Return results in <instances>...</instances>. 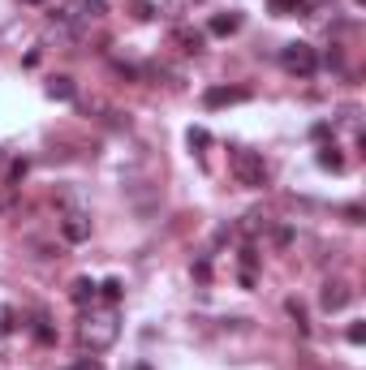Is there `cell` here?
I'll return each instance as SVG.
<instances>
[{
	"mask_svg": "<svg viewBox=\"0 0 366 370\" xmlns=\"http://www.w3.org/2000/svg\"><path fill=\"white\" fill-rule=\"evenodd\" d=\"M250 100V91L246 86H211L207 95H203V104L207 108H224V104H246Z\"/></svg>",
	"mask_w": 366,
	"mask_h": 370,
	"instance_id": "cell-6",
	"label": "cell"
},
{
	"mask_svg": "<svg viewBox=\"0 0 366 370\" xmlns=\"http://www.w3.org/2000/svg\"><path fill=\"white\" fill-rule=\"evenodd\" d=\"M35 336H39L43 344H52V340H56V332H52V327H47V318H43V314L35 318Z\"/></svg>",
	"mask_w": 366,
	"mask_h": 370,
	"instance_id": "cell-14",
	"label": "cell"
},
{
	"mask_svg": "<svg viewBox=\"0 0 366 370\" xmlns=\"http://www.w3.org/2000/svg\"><path fill=\"white\" fill-rule=\"evenodd\" d=\"M69 370H104V366H100V362H95V357H82V362H73Z\"/></svg>",
	"mask_w": 366,
	"mask_h": 370,
	"instance_id": "cell-19",
	"label": "cell"
},
{
	"mask_svg": "<svg viewBox=\"0 0 366 370\" xmlns=\"http://www.w3.org/2000/svg\"><path fill=\"white\" fill-rule=\"evenodd\" d=\"M134 370H151V366H134Z\"/></svg>",
	"mask_w": 366,
	"mask_h": 370,
	"instance_id": "cell-21",
	"label": "cell"
},
{
	"mask_svg": "<svg viewBox=\"0 0 366 370\" xmlns=\"http://www.w3.org/2000/svg\"><path fill=\"white\" fill-rule=\"evenodd\" d=\"M237 26H241L237 13H215V17H211V35H233Z\"/></svg>",
	"mask_w": 366,
	"mask_h": 370,
	"instance_id": "cell-12",
	"label": "cell"
},
{
	"mask_svg": "<svg viewBox=\"0 0 366 370\" xmlns=\"http://www.w3.org/2000/svg\"><path fill=\"white\" fill-rule=\"evenodd\" d=\"M134 9H138V17L146 22V17H155V9H151V0H134Z\"/></svg>",
	"mask_w": 366,
	"mask_h": 370,
	"instance_id": "cell-18",
	"label": "cell"
},
{
	"mask_svg": "<svg viewBox=\"0 0 366 370\" xmlns=\"http://www.w3.org/2000/svg\"><path fill=\"white\" fill-rule=\"evenodd\" d=\"M22 5H47V0H22Z\"/></svg>",
	"mask_w": 366,
	"mask_h": 370,
	"instance_id": "cell-20",
	"label": "cell"
},
{
	"mask_svg": "<svg viewBox=\"0 0 366 370\" xmlns=\"http://www.w3.org/2000/svg\"><path fill=\"white\" fill-rule=\"evenodd\" d=\"M267 5H272L276 17H302L310 9V0H267Z\"/></svg>",
	"mask_w": 366,
	"mask_h": 370,
	"instance_id": "cell-10",
	"label": "cell"
},
{
	"mask_svg": "<svg viewBox=\"0 0 366 370\" xmlns=\"http://www.w3.org/2000/svg\"><path fill=\"white\" fill-rule=\"evenodd\" d=\"M229 168H233V177H237V185H246V190H263L267 185V164H263V155L259 151H237L229 155Z\"/></svg>",
	"mask_w": 366,
	"mask_h": 370,
	"instance_id": "cell-2",
	"label": "cell"
},
{
	"mask_svg": "<svg viewBox=\"0 0 366 370\" xmlns=\"http://www.w3.org/2000/svg\"><path fill=\"white\" fill-rule=\"evenodd\" d=\"M173 43L181 47V52H203V43H207V39H203V31H190V26H177V31H173Z\"/></svg>",
	"mask_w": 366,
	"mask_h": 370,
	"instance_id": "cell-7",
	"label": "cell"
},
{
	"mask_svg": "<svg viewBox=\"0 0 366 370\" xmlns=\"http://www.w3.org/2000/svg\"><path fill=\"white\" fill-rule=\"evenodd\" d=\"M73 13H78V22H82V26H86V22H100L104 13H108V5H104V0H78V5H69Z\"/></svg>",
	"mask_w": 366,
	"mask_h": 370,
	"instance_id": "cell-8",
	"label": "cell"
},
{
	"mask_svg": "<svg viewBox=\"0 0 366 370\" xmlns=\"http://www.w3.org/2000/svg\"><path fill=\"white\" fill-rule=\"evenodd\" d=\"M69 298H73V302H78V306H86V302H95V280H91V276H78V280H73V284H69Z\"/></svg>",
	"mask_w": 366,
	"mask_h": 370,
	"instance_id": "cell-11",
	"label": "cell"
},
{
	"mask_svg": "<svg viewBox=\"0 0 366 370\" xmlns=\"http://www.w3.org/2000/svg\"><path fill=\"white\" fill-rule=\"evenodd\" d=\"M319 302H323V310H328V314H336V310H345V306L353 302V288H349L345 280H328V284H323V293H319Z\"/></svg>",
	"mask_w": 366,
	"mask_h": 370,
	"instance_id": "cell-5",
	"label": "cell"
},
{
	"mask_svg": "<svg viewBox=\"0 0 366 370\" xmlns=\"http://www.w3.org/2000/svg\"><path fill=\"white\" fill-rule=\"evenodd\" d=\"M366 340V323H349V344H362Z\"/></svg>",
	"mask_w": 366,
	"mask_h": 370,
	"instance_id": "cell-16",
	"label": "cell"
},
{
	"mask_svg": "<svg viewBox=\"0 0 366 370\" xmlns=\"http://www.w3.org/2000/svg\"><path fill=\"white\" fill-rule=\"evenodd\" d=\"M280 65L289 69V73H298V78H310V73L314 69H319V52H314V47L310 43H284L280 47Z\"/></svg>",
	"mask_w": 366,
	"mask_h": 370,
	"instance_id": "cell-3",
	"label": "cell"
},
{
	"mask_svg": "<svg viewBox=\"0 0 366 370\" xmlns=\"http://www.w3.org/2000/svg\"><path fill=\"white\" fill-rule=\"evenodd\" d=\"M207 142H211L207 130H190V146H207Z\"/></svg>",
	"mask_w": 366,
	"mask_h": 370,
	"instance_id": "cell-17",
	"label": "cell"
},
{
	"mask_svg": "<svg viewBox=\"0 0 366 370\" xmlns=\"http://www.w3.org/2000/svg\"><path fill=\"white\" fill-rule=\"evenodd\" d=\"M121 293H125V284H121V280H104V298H108V302H116Z\"/></svg>",
	"mask_w": 366,
	"mask_h": 370,
	"instance_id": "cell-15",
	"label": "cell"
},
{
	"mask_svg": "<svg viewBox=\"0 0 366 370\" xmlns=\"http://www.w3.org/2000/svg\"><path fill=\"white\" fill-rule=\"evenodd\" d=\"M78 336H82V344L91 353H104V349H112L116 344V336H121V318H116V310H86L82 314V323H78Z\"/></svg>",
	"mask_w": 366,
	"mask_h": 370,
	"instance_id": "cell-1",
	"label": "cell"
},
{
	"mask_svg": "<svg viewBox=\"0 0 366 370\" xmlns=\"http://www.w3.org/2000/svg\"><path fill=\"white\" fill-rule=\"evenodd\" d=\"M319 164H323V168H332V172H340V168H345V160L336 155V146H323V151H319Z\"/></svg>",
	"mask_w": 366,
	"mask_h": 370,
	"instance_id": "cell-13",
	"label": "cell"
},
{
	"mask_svg": "<svg viewBox=\"0 0 366 370\" xmlns=\"http://www.w3.org/2000/svg\"><path fill=\"white\" fill-rule=\"evenodd\" d=\"M61 237H65L69 245L91 241V215H86V211H65V215H61Z\"/></svg>",
	"mask_w": 366,
	"mask_h": 370,
	"instance_id": "cell-4",
	"label": "cell"
},
{
	"mask_svg": "<svg viewBox=\"0 0 366 370\" xmlns=\"http://www.w3.org/2000/svg\"><path fill=\"white\" fill-rule=\"evenodd\" d=\"M47 95H52V100H61V104H69V100H78V86H73V78H52L47 82Z\"/></svg>",
	"mask_w": 366,
	"mask_h": 370,
	"instance_id": "cell-9",
	"label": "cell"
}]
</instances>
